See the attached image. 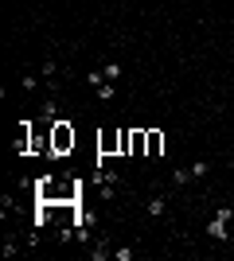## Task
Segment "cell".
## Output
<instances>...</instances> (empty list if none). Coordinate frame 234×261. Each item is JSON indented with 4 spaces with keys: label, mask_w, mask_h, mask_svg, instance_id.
Segmentation results:
<instances>
[{
    "label": "cell",
    "mask_w": 234,
    "mask_h": 261,
    "mask_svg": "<svg viewBox=\"0 0 234 261\" xmlns=\"http://www.w3.org/2000/svg\"><path fill=\"white\" fill-rule=\"evenodd\" d=\"M82 179H55V175H39L35 179V199H47V203H78L82 199Z\"/></svg>",
    "instance_id": "1"
},
{
    "label": "cell",
    "mask_w": 234,
    "mask_h": 261,
    "mask_svg": "<svg viewBox=\"0 0 234 261\" xmlns=\"http://www.w3.org/2000/svg\"><path fill=\"white\" fill-rule=\"evenodd\" d=\"M47 137H51V156H67L70 148H74V141H78L70 117H59L55 125H47Z\"/></svg>",
    "instance_id": "2"
},
{
    "label": "cell",
    "mask_w": 234,
    "mask_h": 261,
    "mask_svg": "<svg viewBox=\"0 0 234 261\" xmlns=\"http://www.w3.org/2000/svg\"><path fill=\"white\" fill-rule=\"evenodd\" d=\"M98 156H121V129L98 133Z\"/></svg>",
    "instance_id": "3"
},
{
    "label": "cell",
    "mask_w": 234,
    "mask_h": 261,
    "mask_svg": "<svg viewBox=\"0 0 234 261\" xmlns=\"http://www.w3.org/2000/svg\"><path fill=\"white\" fill-rule=\"evenodd\" d=\"M230 218H234L230 207H219V211H215V218L207 222V234H211V238H226V234H230Z\"/></svg>",
    "instance_id": "4"
},
{
    "label": "cell",
    "mask_w": 234,
    "mask_h": 261,
    "mask_svg": "<svg viewBox=\"0 0 234 261\" xmlns=\"http://www.w3.org/2000/svg\"><path fill=\"white\" fill-rule=\"evenodd\" d=\"M145 133H148V144H145V156H148V160H156V156L164 152V133H160V129H145Z\"/></svg>",
    "instance_id": "5"
},
{
    "label": "cell",
    "mask_w": 234,
    "mask_h": 261,
    "mask_svg": "<svg viewBox=\"0 0 234 261\" xmlns=\"http://www.w3.org/2000/svg\"><path fill=\"white\" fill-rule=\"evenodd\" d=\"M39 74H43L47 90H59V63H55V59H47V63H39Z\"/></svg>",
    "instance_id": "6"
},
{
    "label": "cell",
    "mask_w": 234,
    "mask_h": 261,
    "mask_svg": "<svg viewBox=\"0 0 234 261\" xmlns=\"http://www.w3.org/2000/svg\"><path fill=\"white\" fill-rule=\"evenodd\" d=\"M145 144H148V133L145 129L129 133V156H145Z\"/></svg>",
    "instance_id": "7"
},
{
    "label": "cell",
    "mask_w": 234,
    "mask_h": 261,
    "mask_svg": "<svg viewBox=\"0 0 234 261\" xmlns=\"http://www.w3.org/2000/svg\"><path fill=\"white\" fill-rule=\"evenodd\" d=\"M55 121H59V101L47 98L43 106H39V125H55Z\"/></svg>",
    "instance_id": "8"
},
{
    "label": "cell",
    "mask_w": 234,
    "mask_h": 261,
    "mask_svg": "<svg viewBox=\"0 0 234 261\" xmlns=\"http://www.w3.org/2000/svg\"><path fill=\"white\" fill-rule=\"evenodd\" d=\"M110 234H101V238H94V250H90V257L94 261H101V257H110Z\"/></svg>",
    "instance_id": "9"
},
{
    "label": "cell",
    "mask_w": 234,
    "mask_h": 261,
    "mask_svg": "<svg viewBox=\"0 0 234 261\" xmlns=\"http://www.w3.org/2000/svg\"><path fill=\"white\" fill-rule=\"evenodd\" d=\"M145 211H148V215H152V218H160V215H164V211H168V199H164V195H148Z\"/></svg>",
    "instance_id": "10"
},
{
    "label": "cell",
    "mask_w": 234,
    "mask_h": 261,
    "mask_svg": "<svg viewBox=\"0 0 234 261\" xmlns=\"http://www.w3.org/2000/svg\"><path fill=\"white\" fill-rule=\"evenodd\" d=\"M211 175V160H195L191 164V179H207Z\"/></svg>",
    "instance_id": "11"
},
{
    "label": "cell",
    "mask_w": 234,
    "mask_h": 261,
    "mask_svg": "<svg viewBox=\"0 0 234 261\" xmlns=\"http://www.w3.org/2000/svg\"><path fill=\"white\" fill-rule=\"evenodd\" d=\"M101 74H106V82H117L121 78V63H101Z\"/></svg>",
    "instance_id": "12"
},
{
    "label": "cell",
    "mask_w": 234,
    "mask_h": 261,
    "mask_svg": "<svg viewBox=\"0 0 234 261\" xmlns=\"http://www.w3.org/2000/svg\"><path fill=\"white\" fill-rule=\"evenodd\" d=\"M35 86H39V74H32V70H23V78H20V90H28V94H32Z\"/></svg>",
    "instance_id": "13"
},
{
    "label": "cell",
    "mask_w": 234,
    "mask_h": 261,
    "mask_svg": "<svg viewBox=\"0 0 234 261\" xmlns=\"http://www.w3.org/2000/svg\"><path fill=\"white\" fill-rule=\"evenodd\" d=\"M98 98L101 101H113V98H117V86H113V82H101V86H98Z\"/></svg>",
    "instance_id": "14"
},
{
    "label": "cell",
    "mask_w": 234,
    "mask_h": 261,
    "mask_svg": "<svg viewBox=\"0 0 234 261\" xmlns=\"http://www.w3.org/2000/svg\"><path fill=\"white\" fill-rule=\"evenodd\" d=\"M172 184H176V187L191 184V168H176V172H172Z\"/></svg>",
    "instance_id": "15"
},
{
    "label": "cell",
    "mask_w": 234,
    "mask_h": 261,
    "mask_svg": "<svg viewBox=\"0 0 234 261\" xmlns=\"http://www.w3.org/2000/svg\"><path fill=\"white\" fill-rule=\"evenodd\" d=\"M16 253H20V242L8 234V238H4V257H16Z\"/></svg>",
    "instance_id": "16"
},
{
    "label": "cell",
    "mask_w": 234,
    "mask_h": 261,
    "mask_svg": "<svg viewBox=\"0 0 234 261\" xmlns=\"http://www.w3.org/2000/svg\"><path fill=\"white\" fill-rule=\"evenodd\" d=\"M98 195L110 203V199H117V187H113V184H98Z\"/></svg>",
    "instance_id": "17"
},
{
    "label": "cell",
    "mask_w": 234,
    "mask_h": 261,
    "mask_svg": "<svg viewBox=\"0 0 234 261\" xmlns=\"http://www.w3.org/2000/svg\"><path fill=\"white\" fill-rule=\"evenodd\" d=\"M86 82H90V86H94V90H98L101 82H106V74H101V70H90V74H86Z\"/></svg>",
    "instance_id": "18"
},
{
    "label": "cell",
    "mask_w": 234,
    "mask_h": 261,
    "mask_svg": "<svg viewBox=\"0 0 234 261\" xmlns=\"http://www.w3.org/2000/svg\"><path fill=\"white\" fill-rule=\"evenodd\" d=\"M113 257H117V261H133V246H121V250H113Z\"/></svg>",
    "instance_id": "19"
},
{
    "label": "cell",
    "mask_w": 234,
    "mask_h": 261,
    "mask_svg": "<svg viewBox=\"0 0 234 261\" xmlns=\"http://www.w3.org/2000/svg\"><path fill=\"white\" fill-rule=\"evenodd\" d=\"M129 133L133 129H121V156H129Z\"/></svg>",
    "instance_id": "20"
}]
</instances>
